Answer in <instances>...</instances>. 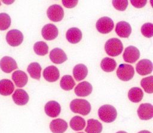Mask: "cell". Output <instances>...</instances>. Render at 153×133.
Wrapping results in <instances>:
<instances>
[{
  "mask_svg": "<svg viewBox=\"0 0 153 133\" xmlns=\"http://www.w3.org/2000/svg\"><path fill=\"white\" fill-rule=\"evenodd\" d=\"M7 43L12 47L20 45L23 41V33L17 29H12L8 31L6 35Z\"/></svg>",
  "mask_w": 153,
  "mask_h": 133,
  "instance_id": "7",
  "label": "cell"
},
{
  "mask_svg": "<svg viewBox=\"0 0 153 133\" xmlns=\"http://www.w3.org/2000/svg\"><path fill=\"white\" fill-rule=\"evenodd\" d=\"M115 32L120 38H128L131 33V26L125 21H119L116 24Z\"/></svg>",
  "mask_w": 153,
  "mask_h": 133,
  "instance_id": "14",
  "label": "cell"
},
{
  "mask_svg": "<svg viewBox=\"0 0 153 133\" xmlns=\"http://www.w3.org/2000/svg\"><path fill=\"white\" fill-rule=\"evenodd\" d=\"M71 128L74 131H81L85 126V121L84 118L79 116H75L73 117L69 122Z\"/></svg>",
  "mask_w": 153,
  "mask_h": 133,
  "instance_id": "27",
  "label": "cell"
},
{
  "mask_svg": "<svg viewBox=\"0 0 153 133\" xmlns=\"http://www.w3.org/2000/svg\"><path fill=\"white\" fill-rule=\"evenodd\" d=\"M140 85L144 91L149 94L153 92V76H149L143 78L140 81Z\"/></svg>",
  "mask_w": 153,
  "mask_h": 133,
  "instance_id": "31",
  "label": "cell"
},
{
  "mask_svg": "<svg viewBox=\"0 0 153 133\" xmlns=\"http://www.w3.org/2000/svg\"><path fill=\"white\" fill-rule=\"evenodd\" d=\"M41 66L38 63L33 62L31 63L27 66V71L32 78L39 80L41 78Z\"/></svg>",
  "mask_w": 153,
  "mask_h": 133,
  "instance_id": "26",
  "label": "cell"
},
{
  "mask_svg": "<svg viewBox=\"0 0 153 133\" xmlns=\"http://www.w3.org/2000/svg\"><path fill=\"white\" fill-rule=\"evenodd\" d=\"M123 50V45L121 41L115 38L108 39L105 44L106 53L111 57H116L120 55Z\"/></svg>",
  "mask_w": 153,
  "mask_h": 133,
  "instance_id": "3",
  "label": "cell"
},
{
  "mask_svg": "<svg viewBox=\"0 0 153 133\" xmlns=\"http://www.w3.org/2000/svg\"><path fill=\"white\" fill-rule=\"evenodd\" d=\"M33 50L38 55H45L48 53V47L44 41H38L35 43Z\"/></svg>",
  "mask_w": 153,
  "mask_h": 133,
  "instance_id": "30",
  "label": "cell"
},
{
  "mask_svg": "<svg viewBox=\"0 0 153 133\" xmlns=\"http://www.w3.org/2000/svg\"><path fill=\"white\" fill-rule=\"evenodd\" d=\"M66 38L69 42L74 44H76L82 39V32L81 30L77 27H71L67 30Z\"/></svg>",
  "mask_w": 153,
  "mask_h": 133,
  "instance_id": "20",
  "label": "cell"
},
{
  "mask_svg": "<svg viewBox=\"0 0 153 133\" xmlns=\"http://www.w3.org/2000/svg\"><path fill=\"white\" fill-rule=\"evenodd\" d=\"M11 18L10 16L5 13H0V30H5L11 25Z\"/></svg>",
  "mask_w": 153,
  "mask_h": 133,
  "instance_id": "32",
  "label": "cell"
},
{
  "mask_svg": "<svg viewBox=\"0 0 153 133\" xmlns=\"http://www.w3.org/2000/svg\"><path fill=\"white\" fill-rule=\"evenodd\" d=\"M14 102L19 106H23L27 103L29 97V95L22 89H17L12 95Z\"/></svg>",
  "mask_w": 153,
  "mask_h": 133,
  "instance_id": "18",
  "label": "cell"
},
{
  "mask_svg": "<svg viewBox=\"0 0 153 133\" xmlns=\"http://www.w3.org/2000/svg\"><path fill=\"white\" fill-rule=\"evenodd\" d=\"M0 68L5 73H9L17 68V64L14 58L9 56H5L0 60Z\"/></svg>",
  "mask_w": 153,
  "mask_h": 133,
  "instance_id": "12",
  "label": "cell"
},
{
  "mask_svg": "<svg viewBox=\"0 0 153 133\" xmlns=\"http://www.w3.org/2000/svg\"><path fill=\"white\" fill-rule=\"evenodd\" d=\"M117 66V63L114 59L109 57L103 58L100 63V67L106 72H111L115 70Z\"/></svg>",
  "mask_w": 153,
  "mask_h": 133,
  "instance_id": "28",
  "label": "cell"
},
{
  "mask_svg": "<svg viewBox=\"0 0 153 133\" xmlns=\"http://www.w3.org/2000/svg\"><path fill=\"white\" fill-rule=\"evenodd\" d=\"M70 109L75 113L85 116L89 114L91 111V104L86 100L76 98L71 102Z\"/></svg>",
  "mask_w": 153,
  "mask_h": 133,
  "instance_id": "1",
  "label": "cell"
},
{
  "mask_svg": "<svg viewBox=\"0 0 153 133\" xmlns=\"http://www.w3.org/2000/svg\"><path fill=\"white\" fill-rule=\"evenodd\" d=\"M96 26L99 32L102 34H107L112 30L114 24L111 18L105 16L100 18L97 21Z\"/></svg>",
  "mask_w": 153,
  "mask_h": 133,
  "instance_id": "5",
  "label": "cell"
},
{
  "mask_svg": "<svg viewBox=\"0 0 153 133\" xmlns=\"http://www.w3.org/2000/svg\"><path fill=\"white\" fill-rule=\"evenodd\" d=\"M93 90V86L87 81H83L78 83L74 89L75 94L78 97H86L90 95Z\"/></svg>",
  "mask_w": 153,
  "mask_h": 133,
  "instance_id": "17",
  "label": "cell"
},
{
  "mask_svg": "<svg viewBox=\"0 0 153 133\" xmlns=\"http://www.w3.org/2000/svg\"><path fill=\"white\" fill-rule=\"evenodd\" d=\"M0 5H1V2H0Z\"/></svg>",
  "mask_w": 153,
  "mask_h": 133,
  "instance_id": "40",
  "label": "cell"
},
{
  "mask_svg": "<svg viewBox=\"0 0 153 133\" xmlns=\"http://www.w3.org/2000/svg\"><path fill=\"white\" fill-rule=\"evenodd\" d=\"M116 133H127V132H126V131H118Z\"/></svg>",
  "mask_w": 153,
  "mask_h": 133,
  "instance_id": "38",
  "label": "cell"
},
{
  "mask_svg": "<svg viewBox=\"0 0 153 133\" xmlns=\"http://www.w3.org/2000/svg\"><path fill=\"white\" fill-rule=\"evenodd\" d=\"M78 1L75 0V1H62V2L64 7L68 8H72L75 7L77 4Z\"/></svg>",
  "mask_w": 153,
  "mask_h": 133,
  "instance_id": "35",
  "label": "cell"
},
{
  "mask_svg": "<svg viewBox=\"0 0 153 133\" xmlns=\"http://www.w3.org/2000/svg\"><path fill=\"white\" fill-rule=\"evenodd\" d=\"M102 129V125L98 120L90 119L87 120V126L85 131L87 133H100Z\"/></svg>",
  "mask_w": 153,
  "mask_h": 133,
  "instance_id": "24",
  "label": "cell"
},
{
  "mask_svg": "<svg viewBox=\"0 0 153 133\" xmlns=\"http://www.w3.org/2000/svg\"><path fill=\"white\" fill-rule=\"evenodd\" d=\"M136 70L142 76L147 75L152 73V63L148 59H142L138 61L136 66Z\"/></svg>",
  "mask_w": 153,
  "mask_h": 133,
  "instance_id": "11",
  "label": "cell"
},
{
  "mask_svg": "<svg viewBox=\"0 0 153 133\" xmlns=\"http://www.w3.org/2000/svg\"><path fill=\"white\" fill-rule=\"evenodd\" d=\"M142 34L146 38H151L153 36V25L151 23H146L141 27Z\"/></svg>",
  "mask_w": 153,
  "mask_h": 133,
  "instance_id": "33",
  "label": "cell"
},
{
  "mask_svg": "<svg viewBox=\"0 0 153 133\" xmlns=\"http://www.w3.org/2000/svg\"><path fill=\"white\" fill-rule=\"evenodd\" d=\"M98 115L103 122L111 123L117 118V112L114 106L110 104H105L99 109Z\"/></svg>",
  "mask_w": 153,
  "mask_h": 133,
  "instance_id": "2",
  "label": "cell"
},
{
  "mask_svg": "<svg viewBox=\"0 0 153 133\" xmlns=\"http://www.w3.org/2000/svg\"><path fill=\"white\" fill-rule=\"evenodd\" d=\"M41 34L45 40L51 41L57 37L59 30L54 24L49 23L45 24L42 28Z\"/></svg>",
  "mask_w": 153,
  "mask_h": 133,
  "instance_id": "9",
  "label": "cell"
},
{
  "mask_svg": "<svg viewBox=\"0 0 153 133\" xmlns=\"http://www.w3.org/2000/svg\"><path fill=\"white\" fill-rule=\"evenodd\" d=\"M67 128V122L60 118L53 119L50 124V129L53 133H63Z\"/></svg>",
  "mask_w": 153,
  "mask_h": 133,
  "instance_id": "19",
  "label": "cell"
},
{
  "mask_svg": "<svg viewBox=\"0 0 153 133\" xmlns=\"http://www.w3.org/2000/svg\"><path fill=\"white\" fill-rule=\"evenodd\" d=\"M128 1H112L114 7L119 11H124L127 7Z\"/></svg>",
  "mask_w": 153,
  "mask_h": 133,
  "instance_id": "34",
  "label": "cell"
},
{
  "mask_svg": "<svg viewBox=\"0 0 153 133\" xmlns=\"http://www.w3.org/2000/svg\"><path fill=\"white\" fill-rule=\"evenodd\" d=\"M130 2L131 3L132 5L134 6V7L139 8L143 7L146 5L147 1H146V0H145V1H131Z\"/></svg>",
  "mask_w": 153,
  "mask_h": 133,
  "instance_id": "36",
  "label": "cell"
},
{
  "mask_svg": "<svg viewBox=\"0 0 153 133\" xmlns=\"http://www.w3.org/2000/svg\"><path fill=\"white\" fill-rule=\"evenodd\" d=\"M78 133H84V132H78Z\"/></svg>",
  "mask_w": 153,
  "mask_h": 133,
  "instance_id": "39",
  "label": "cell"
},
{
  "mask_svg": "<svg viewBox=\"0 0 153 133\" xmlns=\"http://www.w3.org/2000/svg\"><path fill=\"white\" fill-rule=\"evenodd\" d=\"M123 57L124 61L134 63L140 57V51L136 47L130 45L125 49Z\"/></svg>",
  "mask_w": 153,
  "mask_h": 133,
  "instance_id": "8",
  "label": "cell"
},
{
  "mask_svg": "<svg viewBox=\"0 0 153 133\" xmlns=\"http://www.w3.org/2000/svg\"><path fill=\"white\" fill-rule=\"evenodd\" d=\"M60 87L65 90V91H69L71 90L74 86L75 85V82L71 75H64L60 82Z\"/></svg>",
  "mask_w": 153,
  "mask_h": 133,
  "instance_id": "29",
  "label": "cell"
},
{
  "mask_svg": "<svg viewBox=\"0 0 153 133\" xmlns=\"http://www.w3.org/2000/svg\"><path fill=\"white\" fill-rule=\"evenodd\" d=\"M143 97V91L139 87H133L128 92V97L133 103L140 102L142 100Z\"/></svg>",
  "mask_w": 153,
  "mask_h": 133,
  "instance_id": "25",
  "label": "cell"
},
{
  "mask_svg": "<svg viewBox=\"0 0 153 133\" xmlns=\"http://www.w3.org/2000/svg\"><path fill=\"white\" fill-rule=\"evenodd\" d=\"M50 59L55 64H61L67 60V55L63 50L59 48L53 49L50 52Z\"/></svg>",
  "mask_w": 153,
  "mask_h": 133,
  "instance_id": "15",
  "label": "cell"
},
{
  "mask_svg": "<svg viewBox=\"0 0 153 133\" xmlns=\"http://www.w3.org/2000/svg\"><path fill=\"white\" fill-rule=\"evenodd\" d=\"M14 90V85L11 81L4 79L0 81V94L7 96L13 93Z\"/></svg>",
  "mask_w": 153,
  "mask_h": 133,
  "instance_id": "23",
  "label": "cell"
},
{
  "mask_svg": "<svg viewBox=\"0 0 153 133\" xmlns=\"http://www.w3.org/2000/svg\"><path fill=\"white\" fill-rule=\"evenodd\" d=\"M59 76V70L54 66H49L45 68L43 71V77L48 82H56L58 80Z\"/></svg>",
  "mask_w": 153,
  "mask_h": 133,
  "instance_id": "16",
  "label": "cell"
},
{
  "mask_svg": "<svg viewBox=\"0 0 153 133\" xmlns=\"http://www.w3.org/2000/svg\"><path fill=\"white\" fill-rule=\"evenodd\" d=\"M12 79L17 87L22 88L27 83V76L25 72L18 70L13 73Z\"/></svg>",
  "mask_w": 153,
  "mask_h": 133,
  "instance_id": "21",
  "label": "cell"
},
{
  "mask_svg": "<svg viewBox=\"0 0 153 133\" xmlns=\"http://www.w3.org/2000/svg\"><path fill=\"white\" fill-rule=\"evenodd\" d=\"M88 74V69L84 64H78L73 69V75L76 81L85 79Z\"/></svg>",
  "mask_w": 153,
  "mask_h": 133,
  "instance_id": "22",
  "label": "cell"
},
{
  "mask_svg": "<svg viewBox=\"0 0 153 133\" xmlns=\"http://www.w3.org/2000/svg\"><path fill=\"white\" fill-rule=\"evenodd\" d=\"M44 110L47 115L51 117H57L61 112V106L56 101L47 102L44 107Z\"/></svg>",
  "mask_w": 153,
  "mask_h": 133,
  "instance_id": "13",
  "label": "cell"
},
{
  "mask_svg": "<svg viewBox=\"0 0 153 133\" xmlns=\"http://www.w3.org/2000/svg\"><path fill=\"white\" fill-rule=\"evenodd\" d=\"M48 18L54 22L60 21L64 17V11L62 6L54 4L48 7L47 11Z\"/></svg>",
  "mask_w": 153,
  "mask_h": 133,
  "instance_id": "6",
  "label": "cell"
},
{
  "mask_svg": "<svg viewBox=\"0 0 153 133\" xmlns=\"http://www.w3.org/2000/svg\"><path fill=\"white\" fill-rule=\"evenodd\" d=\"M138 133H151V132L147 130H142V131H140V132H139Z\"/></svg>",
  "mask_w": 153,
  "mask_h": 133,
  "instance_id": "37",
  "label": "cell"
},
{
  "mask_svg": "<svg viewBox=\"0 0 153 133\" xmlns=\"http://www.w3.org/2000/svg\"><path fill=\"white\" fill-rule=\"evenodd\" d=\"M137 115L141 120H149L153 116V107L150 103L141 104L137 111Z\"/></svg>",
  "mask_w": 153,
  "mask_h": 133,
  "instance_id": "10",
  "label": "cell"
},
{
  "mask_svg": "<svg viewBox=\"0 0 153 133\" xmlns=\"http://www.w3.org/2000/svg\"><path fill=\"white\" fill-rule=\"evenodd\" d=\"M134 75L133 67L128 64H121L117 70L118 78L123 81H128L131 79Z\"/></svg>",
  "mask_w": 153,
  "mask_h": 133,
  "instance_id": "4",
  "label": "cell"
}]
</instances>
